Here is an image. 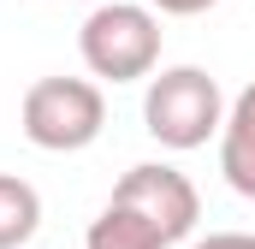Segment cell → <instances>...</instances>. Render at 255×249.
Here are the masks:
<instances>
[{
    "label": "cell",
    "mask_w": 255,
    "mask_h": 249,
    "mask_svg": "<svg viewBox=\"0 0 255 249\" xmlns=\"http://www.w3.org/2000/svg\"><path fill=\"white\" fill-rule=\"evenodd\" d=\"M77 54L107 83L154 77L160 65V18L148 0H95V12L77 30Z\"/></svg>",
    "instance_id": "6da1fadb"
},
{
    "label": "cell",
    "mask_w": 255,
    "mask_h": 249,
    "mask_svg": "<svg viewBox=\"0 0 255 249\" xmlns=\"http://www.w3.org/2000/svg\"><path fill=\"white\" fill-rule=\"evenodd\" d=\"M142 124L160 148H202L208 136H220L226 124V95L202 65H166L160 77H148L142 95Z\"/></svg>",
    "instance_id": "7a4b0ae2"
},
{
    "label": "cell",
    "mask_w": 255,
    "mask_h": 249,
    "mask_svg": "<svg viewBox=\"0 0 255 249\" xmlns=\"http://www.w3.org/2000/svg\"><path fill=\"white\" fill-rule=\"evenodd\" d=\"M18 124L36 148L48 154H77L101 136L107 124V95L89 83V77H42L24 89V107H18Z\"/></svg>",
    "instance_id": "3957f363"
},
{
    "label": "cell",
    "mask_w": 255,
    "mask_h": 249,
    "mask_svg": "<svg viewBox=\"0 0 255 249\" xmlns=\"http://www.w3.org/2000/svg\"><path fill=\"white\" fill-rule=\"evenodd\" d=\"M113 202H130L136 214H148V220L160 226L166 244H184V238L196 232V220H202V196H196V184L178 172V166H160V160L130 166L125 178L113 184Z\"/></svg>",
    "instance_id": "277c9868"
},
{
    "label": "cell",
    "mask_w": 255,
    "mask_h": 249,
    "mask_svg": "<svg viewBox=\"0 0 255 249\" xmlns=\"http://www.w3.org/2000/svg\"><path fill=\"white\" fill-rule=\"evenodd\" d=\"M220 172L238 196L255 202V83L238 89V101L226 107V124H220Z\"/></svg>",
    "instance_id": "5b68a950"
},
{
    "label": "cell",
    "mask_w": 255,
    "mask_h": 249,
    "mask_svg": "<svg viewBox=\"0 0 255 249\" xmlns=\"http://www.w3.org/2000/svg\"><path fill=\"white\" fill-rule=\"evenodd\" d=\"M83 249H172V244L160 238V226H154L148 214H136L130 202H113V196H107V208L89 220Z\"/></svg>",
    "instance_id": "8992f818"
},
{
    "label": "cell",
    "mask_w": 255,
    "mask_h": 249,
    "mask_svg": "<svg viewBox=\"0 0 255 249\" xmlns=\"http://www.w3.org/2000/svg\"><path fill=\"white\" fill-rule=\"evenodd\" d=\"M42 232V196L30 178L0 172V249H24Z\"/></svg>",
    "instance_id": "52a82bcc"
},
{
    "label": "cell",
    "mask_w": 255,
    "mask_h": 249,
    "mask_svg": "<svg viewBox=\"0 0 255 249\" xmlns=\"http://www.w3.org/2000/svg\"><path fill=\"white\" fill-rule=\"evenodd\" d=\"M154 12H166V18H196V12H208V6H220V0H148Z\"/></svg>",
    "instance_id": "ba28073f"
},
{
    "label": "cell",
    "mask_w": 255,
    "mask_h": 249,
    "mask_svg": "<svg viewBox=\"0 0 255 249\" xmlns=\"http://www.w3.org/2000/svg\"><path fill=\"white\" fill-rule=\"evenodd\" d=\"M196 249H255V232H214V238H202Z\"/></svg>",
    "instance_id": "9c48e42d"
}]
</instances>
